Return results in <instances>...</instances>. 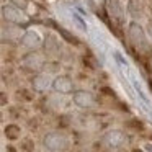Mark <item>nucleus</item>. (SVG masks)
I'll return each instance as SVG.
<instances>
[{
    "label": "nucleus",
    "instance_id": "1",
    "mask_svg": "<svg viewBox=\"0 0 152 152\" xmlns=\"http://www.w3.org/2000/svg\"><path fill=\"white\" fill-rule=\"evenodd\" d=\"M43 147L48 152H64L69 149V137L62 131H49L43 136Z\"/></svg>",
    "mask_w": 152,
    "mask_h": 152
},
{
    "label": "nucleus",
    "instance_id": "2",
    "mask_svg": "<svg viewBox=\"0 0 152 152\" xmlns=\"http://www.w3.org/2000/svg\"><path fill=\"white\" fill-rule=\"evenodd\" d=\"M51 88L57 95H70L75 90V83L67 74H57L54 79H51Z\"/></svg>",
    "mask_w": 152,
    "mask_h": 152
},
{
    "label": "nucleus",
    "instance_id": "3",
    "mask_svg": "<svg viewBox=\"0 0 152 152\" xmlns=\"http://www.w3.org/2000/svg\"><path fill=\"white\" fill-rule=\"evenodd\" d=\"M72 103L80 110H92L95 106V95L88 90H83V88H79V90H74L72 93Z\"/></svg>",
    "mask_w": 152,
    "mask_h": 152
},
{
    "label": "nucleus",
    "instance_id": "4",
    "mask_svg": "<svg viewBox=\"0 0 152 152\" xmlns=\"http://www.w3.org/2000/svg\"><path fill=\"white\" fill-rule=\"evenodd\" d=\"M103 144L108 145L110 149H121L123 145L128 144V136L121 129H110L108 132H105L102 137Z\"/></svg>",
    "mask_w": 152,
    "mask_h": 152
},
{
    "label": "nucleus",
    "instance_id": "5",
    "mask_svg": "<svg viewBox=\"0 0 152 152\" xmlns=\"http://www.w3.org/2000/svg\"><path fill=\"white\" fill-rule=\"evenodd\" d=\"M51 88V74L48 72H34L31 77V92L33 93H46Z\"/></svg>",
    "mask_w": 152,
    "mask_h": 152
},
{
    "label": "nucleus",
    "instance_id": "6",
    "mask_svg": "<svg viewBox=\"0 0 152 152\" xmlns=\"http://www.w3.org/2000/svg\"><path fill=\"white\" fill-rule=\"evenodd\" d=\"M106 8H108V13L113 18V21H116L119 26H123L126 23V8L123 7L119 0H108Z\"/></svg>",
    "mask_w": 152,
    "mask_h": 152
},
{
    "label": "nucleus",
    "instance_id": "7",
    "mask_svg": "<svg viewBox=\"0 0 152 152\" xmlns=\"http://www.w3.org/2000/svg\"><path fill=\"white\" fill-rule=\"evenodd\" d=\"M128 36L131 38V41L137 46H142V44L147 43V38H145V30L142 28V25L139 21L132 20L131 23L128 25Z\"/></svg>",
    "mask_w": 152,
    "mask_h": 152
},
{
    "label": "nucleus",
    "instance_id": "8",
    "mask_svg": "<svg viewBox=\"0 0 152 152\" xmlns=\"http://www.w3.org/2000/svg\"><path fill=\"white\" fill-rule=\"evenodd\" d=\"M4 136L7 137L8 142H17L21 139V126L17 123H8L4 126Z\"/></svg>",
    "mask_w": 152,
    "mask_h": 152
},
{
    "label": "nucleus",
    "instance_id": "9",
    "mask_svg": "<svg viewBox=\"0 0 152 152\" xmlns=\"http://www.w3.org/2000/svg\"><path fill=\"white\" fill-rule=\"evenodd\" d=\"M126 12L131 15L134 20L141 18L142 15V5H141V0H128V5H126Z\"/></svg>",
    "mask_w": 152,
    "mask_h": 152
},
{
    "label": "nucleus",
    "instance_id": "10",
    "mask_svg": "<svg viewBox=\"0 0 152 152\" xmlns=\"http://www.w3.org/2000/svg\"><path fill=\"white\" fill-rule=\"evenodd\" d=\"M17 96H18V100H21V102H25V103L34 102V93L31 92L30 88H18L17 90Z\"/></svg>",
    "mask_w": 152,
    "mask_h": 152
},
{
    "label": "nucleus",
    "instance_id": "11",
    "mask_svg": "<svg viewBox=\"0 0 152 152\" xmlns=\"http://www.w3.org/2000/svg\"><path fill=\"white\" fill-rule=\"evenodd\" d=\"M21 152H34V142L31 141L30 137L21 139Z\"/></svg>",
    "mask_w": 152,
    "mask_h": 152
},
{
    "label": "nucleus",
    "instance_id": "12",
    "mask_svg": "<svg viewBox=\"0 0 152 152\" xmlns=\"http://www.w3.org/2000/svg\"><path fill=\"white\" fill-rule=\"evenodd\" d=\"M10 103V96L5 90H0V108H4V106H8Z\"/></svg>",
    "mask_w": 152,
    "mask_h": 152
},
{
    "label": "nucleus",
    "instance_id": "13",
    "mask_svg": "<svg viewBox=\"0 0 152 152\" xmlns=\"http://www.w3.org/2000/svg\"><path fill=\"white\" fill-rule=\"evenodd\" d=\"M128 126H129V128H134V129H142V128H144L139 119H131V121L128 123Z\"/></svg>",
    "mask_w": 152,
    "mask_h": 152
},
{
    "label": "nucleus",
    "instance_id": "14",
    "mask_svg": "<svg viewBox=\"0 0 152 152\" xmlns=\"http://www.w3.org/2000/svg\"><path fill=\"white\" fill-rule=\"evenodd\" d=\"M144 30H145V36H149V39L152 41V18L147 21V26H145Z\"/></svg>",
    "mask_w": 152,
    "mask_h": 152
},
{
    "label": "nucleus",
    "instance_id": "15",
    "mask_svg": "<svg viewBox=\"0 0 152 152\" xmlns=\"http://www.w3.org/2000/svg\"><path fill=\"white\" fill-rule=\"evenodd\" d=\"M5 152H18V147L13 144V142H10V144L5 145Z\"/></svg>",
    "mask_w": 152,
    "mask_h": 152
},
{
    "label": "nucleus",
    "instance_id": "16",
    "mask_svg": "<svg viewBox=\"0 0 152 152\" xmlns=\"http://www.w3.org/2000/svg\"><path fill=\"white\" fill-rule=\"evenodd\" d=\"M102 92H103V93H106L108 96H115V92H111V88H108V87H103Z\"/></svg>",
    "mask_w": 152,
    "mask_h": 152
},
{
    "label": "nucleus",
    "instance_id": "17",
    "mask_svg": "<svg viewBox=\"0 0 152 152\" xmlns=\"http://www.w3.org/2000/svg\"><path fill=\"white\" fill-rule=\"evenodd\" d=\"M144 149H145L147 152H152V145H151V144H145V145H144Z\"/></svg>",
    "mask_w": 152,
    "mask_h": 152
},
{
    "label": "nucleus",
    "instance_id": "18",
    "mask_svg": "<svg viewBox=\"0 0 152 152\" xmlns=\"http://www.w3.org/2000/svg\"><path fill=\"white\" fill-rule=\"evenodd\" d=\"M4 123V113H2V110H0V124Z\"/></svg>",
    "mask_w": 152,
    "mask_h": 152
}]
</instances>
